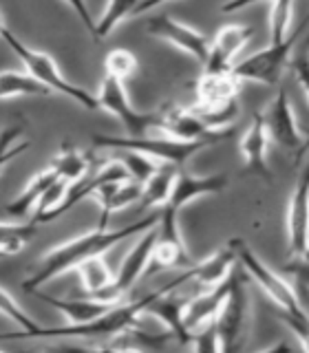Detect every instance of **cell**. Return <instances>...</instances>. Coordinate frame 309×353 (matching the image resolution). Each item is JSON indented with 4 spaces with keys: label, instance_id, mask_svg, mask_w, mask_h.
Listing matches in <instances>:
<instances>
[{
    "label": "cell",
    "instance_id": "1",
    "mask_svg": "<svg viewBox=\"0 0 309 353\" xmlns=\"http://www.w3.org/2000/svg\"><path fill=\"white\" fill-rule=\"evenodd\" d=\"M159 212H152L148 216H143L141 221H135L126 228L119 230H108L104 225H99L93 232H84V234L75 236L71 241L62 243V245H55L53 250H49L42 256L38 270L33 272L29 279H25L22 283V290L29 294H36L42 285L51 283L58 276L77 270L84 261H88L91 256H97V254H106L108 250H113L117 243L126 241L135 234H143L146 230L154 228L159 223Z\"/></svg>",
    "mask_w": 309,
    "mask_h": 353
},
{
    "label": "cell",
    "instance_id": "2",
    "mask_svg": "<svg viewBox=\"0 0 309 353\" xmlns=\"http://www.w3.org/2000/svg\"><path fill=\"white\" fill-rule=\"evenodd\" d=\"M188 283L186 272L177 276L175 281H170L168 285L159 287L152 294L139 298V301L132 303H117L110 312H106L104 316H99L93 323L86 325H66V327H40V331L33 338H115L121 331H126L130 327H137V323L141 320L143 314H148V307L157 296L166 294V292H175L177 287Z\"/></svg>",
    "mask_w": 309,
    "mask_h": 353
},
{
    "label": "cell",
    "instance_id": "3",
    "mask_svg": "<svg viewBox=\"0 0 309 353\" xmlns=\"http://www.w3.org/2000/svg\"><path fill=\"white\" fill-rule=\"evenodd\" d=\"M239 77L226 73H203L195 82V110L212 130H226L239 115Z\"/></svg>",
    "mask_w": 309,
    "mask_h": 353
},
{
    "label": "cell",
    "instance_id": "4",
    "mask_svg": "<svg viewBox=\"0 0 309 353\" xmlns=\"http://www.w3.org/2000/svg\"><path fill=\"white\" fill-rule=\"evenodd\" d=\"M215 139H199V141H181V139H172L168 135H159V137H117V135H95L93 137V148H113V150H137L152 157L154 161L161 163H170L181 168V165L195 157L199 150H203L208 146H215Z\"/></svg>",
    "mask_w": 309,
    "mask_h": 353
},
{
    "label": "cell",
    "instance_id": "5",
    "mask_svg": "<svg viewBox=\"0 0 309 353\" xmlns=\"http://www.w3.org/2000/svg\"><path fill=\"white\" fill-rule=\"evenodd\" d=\"M3 40L9 44L11 49H14V53L22 60V64L27 66V71L33 77H38L40 82L47 84L53 93H62L66 97H71L73 102H77L86 110L99 108L97 95H91V93L86 91V88H80V86H75V84H71L69 80H66V77L62 75V71H60V66L55 64V60L51 58L49 53L27 47V44L22 42V40H18L7 27H3Z\"/></svg>",
    "mask_w": 309,
    "mask_h": 353
},
{
    "label": "cell",
    "instance_id": "6",
    "mask_svg": "<svg viewBox=\"0 0 309 353\" xmlns=\"http://www.w3.org/2000/svg\"><path fill=\"white\" fill-rule=\"evenodd\" d=\"M307 25H309V14L301 22V27H296L283 42L270 44L268 49H261L257 53L248 55V58H243L241 62L232 66V73H235L241 82H257V84H265V86H276L281 82L287 64H290L292 51L296 49V42L301 40Z\"/></svg>",
    "mask_w": 309,
    "mask_h": 353
},
{
    "label": "cell",
    "instance_id": "7",
    "mask_svg": "<svg viewBox=\"0 0 309 353\" xmlns=\"http://www.w3.org/2000/svg\"><path fill=\"white\" fill-rule=\"evenodd\" d=\"M237 256H239V265L243 268V272L270 296V301H274V305L279 307L281 312H292V309L303 307L301 298L294 292V287L287 283L281 274L270 270L268 263H263L257 254L250 250L248 243H243L241 239H237Z\"/></svg>",
    "mask_w": 309,
    "mask_h": 353
},
{
    "label": "cell",
    "instance_id": "8",
    "mask_svg": "<svg viewBox=\"0 0 309 353\" xmlns=\"http://www.w3.org/2000/svg\"><path fill=\"white\" fill-rule=\"evenodd\" d=\"M99 108H104L106 113L115 115L121 126L126 128L128 135L132 137H141L146 135L148 130L157 128V121H159V113H139V110L132 108L128 93H126V86L117 77H110L104 75L102 84H99Z\"/></svg>",
    "mask_w": 309,
    "mask_h": 353
},
{
    "label": "cell",
    "instance_id": "9",
    "mask_svg": "<svg viewBox=\"0 0 309 353\" xmlns=\"http://www.w3.org/2000/svg\"><path fill=\"white\" fill-rule=\"evenodd\" d=\"M177 210L172 205L161 208V216L157 223V241L152 248V259L148 272L157 270H172V268H190V252H188L183 236L179 232V221H177Z\"/></svg>",
    "mask_w": 309,
    "mask_h": 353
},
{
    "label": "cell",
    "instance_id": "10",
    "mask_svg": "<svg viewBox=\"0 0 309 353\" xmlns=\"http://www.w3.org/2000/svg\"><path fill=\"white\" fill-rule=\"evenodd\" d=\"M154 241H157V225L143 232L139 241L135 243V248H132L126 254V259L121 261V268L115 274V281L110 283L104 292H99L95 298H99V301H108V303H121V298L130 292V287L137 283L139 276L143 272H148Z\"/></svg>",
    "mask_w": 309,
    "mask_h": 353
},
{
    "label": "cell",
    "instance_id": "11",
    "mask_svg": "<svg viewBox=\"0 0 309 353\" xmlns=\"http://www.w3.org/2000/svg\"><path fill=\"white\" fill-rule=\"evenodd\" d=\"M161 135L181 141H199V139H215L223 141L230 137V130H212L208 121L197 113L195 108L181 104H168L159 110L157 128Z\"/></svg>",
    "mask_w": 309,
    "mask_h": 353
},
{
    "label": "cell",
    "instance_id": "12",
    "mask_svg": "<svg viewBox=\"0 0 309 353\" xmlns=\"http://www.w3.org/2000/svg\"><path fill=\"white\" fill-rule=\"evenodd\" d=\"M248 312H250V301H248L246 283H243V276L235 270L232 292L215 320L221 342H223V351L239 347V340L243 338V331H246L248 325Z\"/></svg>",
    "mask_w": 309,
    "mask_h": 353
},
{
    "label": "cell",
    "instance_id": "13",
    "mask_svg": "<svg viewBox=\"0 0 309 353\" xmlns=\"http://www.w3.org/2000/svg\"><path fill=\"white\" fill-rule=\"evenodd\" d=\"M146 31L150 36L159 38L163 42L172 44L179 51L192 55L195 60L206 62L208 60V51H210V42L206 40L203 33H199L197 29L183 25V22L175 20L172 16H154L146 22Z\"/></svg>",
    "mask_w": 309,
    "mask_h": 353
},
{
    "label": "cell",
    "instance_id": "14",
    "mask_svg": "<svg viewBox=\"0 0 309 353\" xmlns=\"http://www.w3.org/2000/svg\"><path fill=\"white\" fill-rule=\"evenodd\" d=\"M287 241L296 259L305 256L309 250V163L298 174L290 208H287Z\"/></svg>",
    "mask_w": 309,
    "mask_h": 353
},
{
    "label": "cell",
    "instance_id": "15",
    "mask_svg": "<svg viewBox=\"0 0 309 353\" xmlns=\"http://www.w3.org/2000/svg\"><path fill=\"white\" fill-rule=\"evenodd\" d=\"M254 36V27L246 25H226L217 31L210 44L208 60L203 62V73H226L232 71L237 55Z\"/></svg>",
    "mask_w": 309,
    "mask_h": 353
},
{
    "label": "cell",
    "instance_id": "16",
    "mask_svg": "<svg viewBox=\"0 0 309 353\" xmlns=\"http://www.w3.org/2000/svg\"><path fill=\"white\" fill-rule=\"evenodd\" d=\"M270 128L268 121H265V113L257 110L252 115V121L248 130L243 132V137L239 141V148L243 154V161H246V170L259 179L272 181V170L268 165V146H270Z\"/></svg>",
    "mask_w": 309,
    "mask_h": 353
},
{
    "label": "cell",
    "instance_id": "17",
    "mask_svg": "<svg viewBox=\"0 0 309 353\" xmlns=\"http://www.w3.org/2000/svg\"><path fill=\"white\" fill-rule=\"evenodd\" d=\"M265 121H268L270 128V137L279 143L285 150H294L296 154L303 150L305 139L301 135L296 124V115L290 102V95H287V88H279L274 102L270 104L268 113H265Z\"/></svg>",
    "mask_w": 309,
    "mask_h": 353
},
{
    "label": "cell",
    "instance_id": "18",
    "mask_svg": "<svg viewBox=\"0 0 309 353\" xmlns=\"http://www.w3.org/2000/svg\"><path fill=\"white\" fill-rule=\"evenodd\" d=\"M232 281H235V270H232V274L226 281H221L219 285L210 287L208 292L199 294L197 298H192V301H188L183 320H186V327L190 329L192 334L201 327H206L208 323L217 320L219 312L223 309L228 296L232 292Z\"/></svg>",
    "mask_w": 309,
    "mask_h": 353
},
{
    "label": "cell",
    "instance_id": "19",
    "mask_svg": "<svg viewBox=\"0 0 309 353\" xmlns=\"http://www.w3.org/2000/svg\"><path fill=\"white\" fill-rule=\"evenodd\" d=\"M228 185V176L223 172L219 174H210V176H199L190 172H177V179L172 185V194L168 205H172L177 212L188 203H192L195 199L206 196V194H219L223 192Z\"/></svg>",
    "mask_w": 309,
    "mask_h": 353
},
{
    "label": "cell",
    "instance_id": "20",
    "mask_svg": "<svg viewBox=\"0 0 309 353\" xmlns=\"http://www.w3.org/2000/svg\"><path fill=\"white\" fill-rule=\"evenodd\" d=\"M235 263H239V256H237V239H232L230 243H226V245H221L215 254H210L208 259L192 263L190 268H186V272H188V279L190 281H195L199 285L215 287L232 274Z\"/></svg>",
    "mask_w": 309,
    "mask_h": 353
},
{
    "label": "cell",
    "instance_id": "21",
    "mask_svg": "<svg viewBox=\"0 0 309 353\" xmlns=\"http://www.w3.org/2000/svg\"><path fill=\"white\" fill-rule=\"evenodd\" d=\"M47 305H51L53 309L69 320V325H86L93 323L99 316H104L106 312H110L117 303H108V301H99L95 296L88 298H53L47 294H38Z\"/></svg>",
    "mask_w": 309,
    "mask_h": 353
},
{
    "label": "cell",
    "instance_id": "22",
    "mask_svg": "<svg viewBox=\"0 0 309 353\" xmlns=\"http://www.w3.org/2000/svg\"><path fill=\"white\" fill-rule=\"evenodd\" d=\"M186 305L188 301L186 298H175L172 292H166L161 296H157L148 307V314L159 318L161 323L166 325V329L170 331L175 338H179V342L183 345H190V338H192V331L186 327Z\"/></svg>",
    "mask_w": 309,
    "mask_h": 353
},
{
    "label": "cell",
    "instance_id": "23",
    "mask_svg": "<svg viewBox=\"0 0 309 353\" xmlns=\"http://www.w3.org/2000/svg\"><path fill=\"white\" fill-rule=\"evenodd\" d=\"M143 194V185L135 179H126V181H110L106 185H102L97 190L95 199L102 205V223L106 228L108 216L117 212V210H124L128 205H132L135 201H141Z\"/></svg>",
    "mask_w": 309,
    "mask_h": 353
},
{
    "label": "cell",
    "instance_id": "24",
    "mask_svg": "<svg viewBox=\"0 0 309 353\" xmlns=\"http://www.w3.org/2000/svg\"><path fill=\"white\" fill-rule=\"evenodd\" d=\"M58 179V172H55L51 165L49 168H44L40 172H36L29 179V183L25 185V190H22L14 201L7 205V214L14 216L16 221L18 219H27L31 212H36L44 192L49 190V185Z\"/></svg>",
    "mask_w": 309,
    "mask_h": 353
},
{
    "label": "cell",
    "instance_id": "25",
    "mask_svg": "<svg viewBox=\"0 0 309 353\" xmlns=\"http://www.w3.org/2000/svg\"><path fill=\"white\" fill-rule=\"evenodd\" d=\"M177 172H179L177 170V165H170V163L159 165V170L154 172L146 183H143V194H141V208L143 210L168 205Z\"/></svg>",
    "mask_w": 309,
    "mask_h": 353
},
{
    "label": "cell",
    "instance_id": "26",
    "mask_svg": "<svg viewBox=\"0 0 309 353\" xmlns=\"http://www.w3.org/2000/svg\"><path fill=\"white\" fill-rule=\"evenodd\" d=\"M53 91L40 82L38 77H33L31 73H18V71H3L0 77V95L3 99L11 97H47Z\"/></svg>",
    "mask_w": 309,
    "mask_h": 353
},
{
    "label": "cell",
    "instance_id": "27",
    "mask_svg": "<svg viewBox=\"0 0 309 353\" xmlns=\"http://www.w3.org/2000/svg\"><path fill=\"white\" fill-rule=\"evenodd\" d=\"M51 168L58 172L62 179L77 183L82 181L84 176H88V168H91V161L84 152H80L71 141H64L60 152L55 154V159L51 161Z\"/></svg>",
    "mask_w": 309,
    "mask_h": 353
},
{
    "label": "cell",
    "instance_id": "28",
    "mask_svg": "<svg viewBox=\"0 0 309 353\" xmlns=\"http://www.w3.org/2000/svg\"><path fill=\"white\" fill-rule=\"evenodd\" d=\"M77 274H80L82 287L88 296H97L115 281V274L110 270V265L104 261V254H97V256L84 261L80 268H77Z\"/></svg>",
    "mask_w": 309,
    "mask_h": 353
},
{
    "label": "cell",
    "instance_id": "29",
    "mask_svg": "<svg viewBox=\"0 0 309 353\" xmlns=\"http://www.w3.org/2000/svg\"><path fill=\"white\" fill-rule=\"evenodd\" d=\"M38 221H31V223H11V221H5L0 225V252L3 256H14V254L25 250L31 239L38 234L36 228Z\"/></svg>",
    "mask_w": 309,
    "mask_h": 353
},
{
    "label": "cell",
    "instance_id": "30",
    "mask_svg": "<svg viewBox=\"0 0 309 353\" xmlns=\"http://www.w3.org/2000/svg\"><path fill=\"white\" fill-rule=\"evenodd\" d=\"M69 190H71V181H66V179H62V176H58V179L49 185V190L44 192L38 210L33 212L36 221H51L55 216H60V210H62V205L66 201V196H69Z\"/></svg>",
    "mask_w": 309,
    "mask_h": 353
},
{
    "label": "cell",
    "instance_id": "31",
    "mask_svg": "<svg viewBox=\"0 0 309 353\" xmlns=\"http://www.w3.org/2000/svg\"><path fill=\"white\" fill-rule=\"evenodd\" d=\"M137 5H139V0H108L102 18L97 20V42L106 38L110 31H115L119 22L132 18Z\"/></svg>",
    "mask_w": 309,
    "mask_h": 353
},
{
    "label": "cell",
    "instance_id": "32",
    "mask_svg": "<svg viewBox=\"0 0 309 353\" xmlns=\"http://www.w3.org/2000/svg\"><path fill=\"white\" fill-rule=\"evenodd\" d=\"M0 309H3L5 318L14 320V323L20 327V338H33L40 331V325L25 314V309L14 301V296L9 294V290L0 292Z\"/></svg>",
    "mask_w": 309,
    "mask_h": 353
},
{
    "label": "cell",
    "instance_id": "33",
    "mask_svg": "<svg viewBox=\"0 0 309 353\" xmlns=\"http://www.w3.org/2000/svg\"><path fill=\"white\" fill-rule=\"evenodd\" d=\"M119 152H121L119 159L126 165V170L130 172V179L139 181L141 185L159 170V161H154L152 157H148V154L137 152V150H126V148Z\"/></svg>",
    "mask_w": 309,
    "mask_h": 353
},
{
    "label": "cell",
    "instance_id": "34",
    "mask_svg": "<svg viewBox=\"0 0 309 353\" xmlns=\"http://www.w3.org/2000/svg\"><path fill=\"white\" fill-rule=\"evenodd\" d=\"M294 0H274L272 14H270V44H279L290 36V22H292Z\"/></svg>",
    "mask_w": 309,
    "mask_h": 353
},
{
    "label": "cell",
    "instance_id": "35",
    "mask_svg": "<svg viewBox=\"0 0 309 353\" xmlns=\"http://www.w3.org/2000/svg\"><path fill=\"white\" fill-rule=\"evenodd\" d=\"M137 71V58L126 49H113L104 58V75L117 77V80H128Z\"/></svg>",
    "mask_w": 309,
    "mask_h": 353
},
{
    "label": "cell",
    "instance_id": "36",
    "mask_svg": "<svg viewBox=\"0 0 309 353\" xmlns=\"http://www.w3.org/2000/svg\"><path fill=\"white\" fill-rule=\"evenodd\" d=\"M166 342V338H157V336H150V334H139L135 327H130L126 331H121L119 336L113 338L110 345H106L108 349H132V351H139V349H154V347H161ZM104 347V349H106Z\"/></svg>",
    "mask_w": 309,
    "mask_h": 353
},
{
    "label": "cell",
    "instance_id": "37",
    "mask_svg": "<svg viewBox=\"0 0 309 353\" xmlns=\"http://www.w3.org/2000/svg\"><path fill=\"white\" fill-rule=\"evenodd\" d=\"M190 347L199 353H212V351H223V342H221L217 323H208L206 327H201V331H195L190 338Z\"/></svg>",
    "mask_w": 309,
    "mask_h": 353
},
{
    "label": "cell",
    "instance_id": "38",
    "mask_svg": "<svg viewBox=\"0 0 309 353\" xmlns=\"http://www.w3.org/2000/svg\"><path fill=\"white\" fill-rule=\"evenodd\" d=\"M283 323L292 329V334L298 338L301 347L309 351V314L305 309H292V312H281Z\"/></svg>",
    "mask_w": 309,
    "mask_h": 353
},
{
    "label": "cell",
    "instance_id": "39",
    "mask_svg": "<svg viewBox=\"0 0 309 353\" xmlns=\"http://www.w3.org/2000/svg\"><path fill=\"white\" fill-rule=\"evenodd\" d=\"M64 3L75 11L77 18H80L82 25L86 27V31L91 33L93 40L97 42V20L91 16V11H88V3H86V0H64Z\"/></svg>",
    "mask_w": 309,
    "mask_h": 353
},
{
    "label": "cell",
    "instance_id": "40",
    "mask_svg": "<svg viewBox=\"0 0 309 353\" xmlns=\"http://www.w3.org/2000/svg\"><path fill=\"white\" fill-rule=\"evenodd\" d=\"M285 272L292 274L296 283L303 287V290H309V261L307 259H298L285 265Z\"/></svg>",
    "mask_w": 309,
    "mask_h": 353
},
{
    "label": "cell",
    "instance_id": "41",
    "mask_svg": "<svg viewBox=\"0 0 309 353\" xmlns=\"http://www.w3.org/2000/svg\"><path fill=\"white\" fill-rule=\"evenodd\" d=\"M294 73H296L298 86L303 88V93L309 99V55H301V58L294 62Z\"/></svg>",
    "mask_w": 309,
    "mask_h": 353
},
{
    "label": "cell",
    "instance_id": "42",
    "mask_svg": "<svg viewBox=\"0 0 309 353\" xmlns=\"http://www.w3.org/2000/svg\"><path fill=\"white\" fill-rule=\"evenodd\" d=\"M254 3H274V0H228V3L221 7V11H223V14H235V11H241Z\"/></svg>",
    "mask_w": 309,
    "mask_h": 353
},
{
    "label": "cell",
    "instance_id": "43",
    "mask_svg": "<svg viewBox=\"0 0 309 353\" xmlns=\"http://www.w3.org/2000/svg\"><path fill=\"white\" fill-rule=\"evenodd\" d=\"M161 3H166V0H139V5L135 7V14H132V18H137L141 14H148V11H152L154 7H159Z\"/></svg>",
    "mask_w": 309,
    "mask_h": 353
},
{
    "label": "cell",
    "instance_id": "44",
    "mask_svg": "<svg viewBox=\"0 0 309 353\" xmlns=\"http://www.w3.org/2000/svg\"><path fill=\"white\" fill-rule=\"evenodd\" d=\"M307 55H309V53H307Z\"/></svg>",
    "mask_w": 309,
    "mask_h": 353
}]
</instances>
